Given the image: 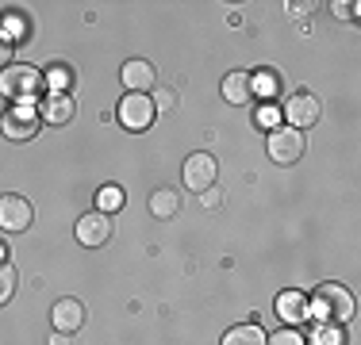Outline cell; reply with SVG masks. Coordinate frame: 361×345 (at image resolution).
I'll return each mask as SVG.
<instances>
[{"mask_svg": "<svg viewBox=\"0 0 361 345\" xmlns=\"http://www.w3.org/2000/svg\"><path fill=\"white\" fill-rule=\"evenodd\" d=\"M307 318L315 326H346L354 318V296L342 284H319L307 296Z\"/></svg>", "mask_w": 361, "mask_h": 345, "instance_id": "obj_1", "label": "cell"}, {"mask_svg": "<svg viewBox=\"0 0 361 345\" xmlns=\"http://www.w3.org/2000/svg\"><path fill=\"white\" fill-rule=\"evenodd\" d=\"M39 89H42V69L23 65V62H12L8 69H0V96H8L16 104H27Z\"/></svg>", "mask_w": 361, "mask_h": 345, "instance_id": "obj_2", "label": "cell"}, {"mask_svg": "<svg viewBox=\"0 0 361 345\" xmlns=\"http://www.w3.org/2000/svg\"><path fill=\"white\" fill-rule=\"evenodd\" d=\"M304 150H307L304 131H296V127H273L269 131V158L277 165H296L304 158Z\"/></svg>", "mask_w": 361, "mask_h": 345, "instance_id": "obj_3", "label": "cell"}, {"mask_svg": "<svg viewBox=\"0 0 361 345\" xmlns=\"http://www.w3.org/2000/svg\"><path fill=\"white\" fill-rule=\"evenodd\" d=\"M39 111L31 108V104H12V108L0 115V131L4 138H12V142H27V138L39 134Z\"/></svg>", "mask_w": 361, "mask_h": 345, "instance_id": "obj_4", "label": "cell"}, {"mask_svg": "<svg viewBox=\"0 0 361 345\" xmlns=\"http://www.w3.org/2000/svg\"><path fill=\"white\" fill-rule=\"evenodd\" d=\"M116 115H119V123H123V131H146L158 111H154V100L146 96V92H127V96L119 100Z\"/></svg>", "mask_w": 361, "mask_h": 345, "instance_id": "obj_5", "label": "cell"}, {"mask_svg": "<svg viewBox=\"0 0 361 345\" xmlns=\"http://www.w3.org/2000/svg\"><path fill=\"white\" fill-rule=\"evenodd\" d=\"M31 219H35V207H31L27 196H0V230H8V234H20V230L31 227Z\"/></svg>", "mask_w": 361, "mask_h": 345, "instance_id": "obj_6", "label": "cell"}, {"mask_svg": "<svg viewBox=\"0 0 361 345\" xmlns=\"http://www.w3.org/2000/svg\"><path fill=\"white\" fill-rule=\"evenodd\" d=\"M216 172H219V161L212 153H192L180 169V177H185L188 192H208V188H216Z\"/></svg>", "mask_w": 361, "mask_h": 345, "instance_id": "obj_7", "label": "cell"}, {"mask_svg": "<svg viewBox=\"0 0 361 345\" xmlns=\"http://www.w3.org/2000/svg\"><path fill=\"white\" fill-rule=\"evenodd\" d=\"M285 115H288V123L296 127V131H307V127L319 123L323 108H319V100H315L312 92H296V96L285 104Z\"/></svg>", "mask_w": 361, "mask_h": 345, "instance_id": "obj_8", "label": "cell"}, {"mask_svg": "<svg viewBox=\"0 0 361 345\" xmlns=\"http://www.w3.org/2000/svg\"><path fill=\"white\" fill-rule=\"evenodd\" d=\"M108 238H111V222L104 211H89L77 219V242L81 246H104Z\"/></svg>", "mask_w": 361, "mask_h": 345, "instance_id": "obj_9", "label": "cell"}, {"mask_svg": "<svg viewBox=\"0 0 361 345\" xmlns=\"http://www.w3.org/2000/svg\"><path fill=\"white\" fill-rule=\"evenodd\" d=\"M50 318H54V330L58 334H77L85 326V307H81V299H58L54 310H50Z\"/></svg>", "mask_w": 361, "mask_h": 345, "instance_id": "obj_10", "label": "cell"}, {"mask_svg": "<svg viewBox=\"0 0 361 345\" xmlns=\"http://www.w3.org/2000/svg\"><path fill=\"white\" fill-rule=\"evenodd\" d=\"M223 100L227 104H250L254 100V77L246 69H235V73L223 77Z\"/></svg>", "mask_w": 361, "mask_h": 345, "instance_id": "obj_11", "label": "cell"}, {"mask_svg": "<svg viewBox=\"0 0 361 345\" xmlns=\"http://www.w3.org/2000/svg\"><path fill=\"white\" fill-rule=\"evenodd\" d=\"M73 115H77L73 96H47V100H42V108H39V119H42V123H50V127L70 123Z\"/></svg>", "mask_w": 361, "mask_h": 345, "instance_id": "obj_12", "label": "cell"}, {"mask_svg": "<svg viewBox=\"0 0 361 345\" xmlns=\"http://www.w3.org/2000/svg\"><path fill=\"white\" fill-rule=\"evenodd\" d=\"M277 315L285 318V322H307V296L304 291H296V288H288V291H281L277 296Z\"/></svg>", "mask_w": 361, "mask_h": 345, "instance_id": "obj_13", "label": "cell"}, {"mask_svg": "<svg viewBox=\"0 0 361 345\" xmlns=\"http://www.w3.org/2000/svg\"><path fill=\"white\" fill-rule=\"evenodd\" d=\"M123 89H127V92H146V89H154V65L142 62V58L127 62V65H123Z\"/></svg>", "mask_w": 361, "mask_h": 345, "instance_id": "obj_14", "label": "cell"}, {"mask_svg": "<svg viewBox=\"0 0 361 345\" xmlns=\"http://www.w3.org/2000/svg\"><path fill=\"white\" fill-rule=\"evenodd\" d=\"M146 207H150L154 219H173V215L180 211V192L177 188H154Z\"/></svg>", "mask_w": 361, "mask_h": 345, "instance_id": "obj_15", "label": "cell"}, {"mask_svg": "<svg viewBox=\"0 0 361 345\" xmlns=\"http://www.w3.org/2000/svg\"><path fill=\"white\" fill-rule=\"evenodd\" d=\"M42 89H50V96H70V89H73V69L66 65V62L50 65L47 73H42Z\"/></svg>", "mask_w": 361, "mask_h": 345, "instance_id": "obj_16", "label": "cell"}, {"mask_svg": "<svg viewBox=\"0 0 361 345\" xmlns=\"http://www.w3.org/2000/svg\"><path fill=\"white\" fill-rule=\"evenodd\" d=\"M265 330L257 322H243V326H231L227 334H223V345H265Z\"/></svg>", "mask_w": 361, "mask_h": 345, "instance_id": "obj_17", "label": "cell"}, {"mask_svg": "<svg viewBox=\"0 0 361 345\" xmlns=\"http://www.w3.org/2000/svg\"><path fill=\"white\" fill-rule=\"evenodd\" d=\"M307 345H346V334H342V326H315Z\"/></svg>", "mask_w": 361, "mask_h": 345, "instance_id": "obj_18", "label": "cell"}, {"mask_svg": "<svg viewBox=\"0 0 361 345\" xmlns=\"http://www.w3.org/2000/svg\"><path fill=\"white\" fill-rule=\"evenodd\" d=\"M123 200H127V196H123V188H119V184H104V188H100V211H119V207H123Z\"/></svg>", "mask_w": 361, "mask_h": 345, "instance_id": "obj_19", "label": "cell"}, {"mask_svg": "<svg viewBox=\"0 0 361 345\" xmlns=\"http://www.w3.org/2000/svg\"><path fill=\"white\" fill-rule=\"evenodd\" d=\"M16 284H20V276H16L12 265H0V307L8 303V299L16 296Z\"/></svg>", "mask_w": 361, "mask_h": 345, "instance_id": "obj_20", "label": "cell"}, {"mask_svg": "<svg viewBox=\"0 0 361 345\" xmlns=\"http://www.w3.org/2000/svg\"><path fill=\"white\" fill-rule=\"evenodd\" d=\"M265 345H307V338L296 330V326H285V330H277V334H273V338L265 341Z\"/></svg>", "mask_w": 361, "mask_h": 345, "instance_id": "obj_21", "label": "cell"}, {"mask_svg": "<svg viewBox=\"0 0 361 345\" xmlns=\"http://www.w3.org/2000/svg\"><path fill=\"white\" fill-rule=\"evenodd\" d=\"M154 111H169V108H173V104H177V96H173V92H169V89H154Z\"/></svg>", "mask_w": 361, "mask_h": 345, "instance_id": "obj_22", "label": "cell"}, {"mask_svg": "<svg viewBox=\"0 0 361 345\" xmlns=\"http://www.w3.org/2000/svg\"><path fill=\"white\" fill-rule=\"evenodd\" d=\"M12 42H16V39H8V34L0 31V69L12 65Z\"/></svg>", "mask_w": 361, "mask_h": 345, "instance_id": "obj_23", "label": "cell"}, {"mask_svg": "<svg viewBox=\"0 0 361 345\" xmlns=\"http://www.w3.org/2000/svg\"><path fill=\"white\" fill-rule=\"evenodd\" d=\"M257 123H262V127H277V111L262 108V111H257Z\"/></svg>", "mask_w": 361, "mask_h": 345, "instance_id": "obj_24", "label": "cell"}, {"mask_svg": "<svg viewBox=\"0 0 361 345\" xmlns=\"http://www.w3.org/2000/svg\"><path fill=\"white\" fill-rule=\"evenodd\" d=\"M223 203V192L219 188H208V192H204V207H219Z\"/></svg>", "mask_w": 361, "mask_h": 345, "instance_id": "obj_25", "label": "cell"}, {"mask_svg": "<svg viewBox=\"0 0 361 345\" xmlns=\"http://www.w3.org/2000/svg\"><path fill=\"white\" fill-rule=\"evenodd\" d=\"M50 345H70V334H54V341Z\"/></svg>", "mask_w": 361, "mask_h": 345, "instance_id": "obj_26", "label": "cell"}, {"mask_svg": "<svg viewBox=\"0 0 361 345\" xmlns=\"http://www.w3.org/2000/svg\"><path fill=\"white\" fill-rule=\"evenodd\" d=\"M0 265H8V246L0 242Z\"/></svg>", "mask_w": 361, "mask_h": 345, "instance_id": "obj_27", "label": "cell"}]
</instances>
